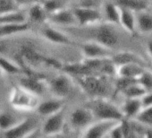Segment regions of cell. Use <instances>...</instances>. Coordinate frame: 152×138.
I'll return each mask as SVG.
<instances>
[{
	"label": "cell",
	"mask_w": 152,
	"mask_h": 138,
	"mask_svg": "<svg viewBox=\"0 0 152 138\" xmlns=\"http://www.w3.org/2000/svg\"><path fill=\"white\" fill-rule=\"evenodd\" d=\"M84 106L91 109L95 120L120 121L124 118L120 108L107 100L105 97L91 98Z\"/></svg>",
	"instance_id": "6da1fadb"
},
{
	"label": "cell",
	"mask_w": 152,
	"mask_h": 138,
	"mask_svg": "<svg viewBox=\"0 0 152 138\" xmlns=\"http://www.w3.org/2000/svg\"><path fill=\"white\" fill-rule=\"evenodd\" d=\"M82 90L91 98L105 97L108 92V85L103 76L99 74H91L73 76Z\"/></svg>",
	"instance_id": "7a4b0ae2"
},
{
	"label": "cell",
	"mask_w": 152,
	"mask_h": 138,
	"mask_svg": "<svg viewBox=\"0 0 152 138\" xmlns=\"http://www.w3.org/2000/svg\"><path fill=\"white\" fill-rule=\"evenodd\" d=\"M9 103L14 109L23 111L36 109L39 104L38 96L28 92L20 85L12 88L9 94Z\"/></svg>",
	"instance_id": "3957f363"
},
{
	"label": "cell",
	"mask_w": 152,
	"mask_h": 138,
	"mask_svg": "<svg viewBox=\"0 0 152 138\" xmlns=\"http://www.w3.org/2000/svg\"><path fill=\"white\" fill-rule=\"evenodd\" d=\"M91 40L99 42L111 49L115 48L120 40V35L115 29V24L111 23H97L92 25Z\"/></svg>",
	"instance_id": "277c9868"
},
{
	"label": "cell",
	"mask_w": 152,
	"mask_h": 138,
	"mask_svg": "<svg viewBox=\"0 0 152 138\" xmlns=\"http://www.w3.org/2000/svg\"><path fill=\"white\" fill-rule=\"evenodd\" d=\"M19 56L23 59V61L27 65L45 64L56 69H61L63 65L56 58L42 55L31 45H23L19 49Z\"/></svg>",
	"instance_id": "5b68a950"
},
{
	"label": "cell",
	"mask_w": 152,
	"mask_h": 138,
	"mask_svg": "<svg viewBox=\"0 0 152 138\" xmlns=\"http://www.w3.org/2000/svg\"><path fill=\"white\" fill-rule=\"evenodd\" d=\"M54 97L64 99L67 97L72 91L73 79L68 74H60L53 77L47 84Z\"/></svg>",
	"instance_id": "8992f818"
},
{
	"label": "cell",
	"mask_w": 152,
	"mask_h": 138,
	"mask_svg": "<svg viewBox=\"0 0 152 138\" xmlns=\"http://www.w3.org/2000/svg\"><path fill=\"white\" fill-rule=\"evenodd\" d=\"M72 12L77 21V24L83 27L99 23L103 19L102 13L99 8L76 7L72 9Z\"/></svg>",
	"instance_id": "52a82bcc"
},
{
	"label": "cell",
	"mask_w": 152,
	"mask_h": 138,
	"mask_svg": "<svg viewBox=\"0 0 152 138\" xmlns=\"http://www.w3.org/2000/svg\"><path fill=\"white\" fill-rule=\"evenodd\" d=\"M37 131V122L31 117L23 118L14 127L2 132L1 135L4 137H29Z\"/></svg>",
	"instance_id": "ba28073f"
},
{
	"label": "cell",
	"mask_w": 152,
	"mask_h": 138,
	"mask_svg": "<svg viewBox=\"0 0 152 138\" xmlns=\"http://www.w3.org/2000/svg\"><path fill=\"white\" fill-rule=\"evenodd\" d=\"M94 121L92 112L85 106L75 109L70 115V124L74 130L77 131L83 132Z\"/></svg>",
	"instance_id": "9c48e42d"
},
{
	"label": "cell",
	"mask_w": 152,
	"mask_h": 138,
	"mask_svg": "<svg viewBox=\"0 0 152 138\" xmlns=\"http://www.w3.org/2000/svg\"><path fill=\"white\" fill-rule=\"evenodd\" d=\"M65 124V117L64 113V109L56 113H54L45 120L42 127L41 133L45 136H54L59 134L63 132Z\"/></svg>",
	"instance_id": "30bf717a"
},
{
	"label": "cell",
	"mask_w": 152,
	"mask_h": 138,
	"mask_svg": "<svg viewBox=\"0 0 152 138\" xmlns=\"http://www.w3.org/2000/svg\"><path fill=\"white\" fill-rule=\"evenodd\" d=\"M81 50L84 58L87 59L111 57V56L113 55V49L94 40H89L82 44Z\"/></svg>",
	"instance_id": "8fae6325"
},
{
	"label": "cell",
	"mask_w": 152,
	"mask_h": 138,
	"mask_svg": "<svg viewBox=\"0 0 152 138\" xmlns=\"http://www.w3.org/2000/svg\"><path fill=\"white\" fill-rule=\"evenodd\" d=\"M117 122L116 120H96L83 131L82 135L91 138L105 137Z\"/></svg>",
	"instance_id": "7c38bea8"
},
{
	"label": "cell",
	"mask_w": 152,
	"mask_h": 138,
	"mask_svg": "<svg viewBox=\"0 0 152 138\" xmlns=\"http://www.w3.org/2000/svg\"><path fill=\"white\" fill-rule=\"evenodd\" d=\"M45 81V77L23 76L19 79V85L28 92L39 96L45 92V89L48 86Z\"/></svg>",
	"instance_id": "4fadbf2b"
},
{
	"label": "cell",
	"mask_w": 152,
	"mask_h": 138,
	"mask_svg": "<svg viewBox=\"0 0 152 138\" xmlns=\"http://www.w3.org/2000/svg\"><path fill=\"white\" fill-rule=\"evenodd\" d=\"M47 22L60 26H73L77 24L72 9H68L67 7L49 14Z\"/></svg>",
	"instance_id": "5bb4252c"
},
{
	"label": "cell",
	"mask_w": 152,
	"mask_h": 138,
	"mask_svg": "<svg viewBox=\"0 0 152 138\" xmlns=\"http://www.w3.org/2000/svg\"><path fill=\"white\" fill-rule=\"evenodd\" d=\"M41 34L47 40L54 44H58V45H73L74 44L73 40H71V38L67 36L65 33L49 25H46L41 29Z\"/></svg>",
	"instance_id": "9a60e30c"
},
{
	"label": "cell",
	"mask_w": 152,
	"mask_h": 138,
	"mask_svg": "<svg viewBox=\"0 0 152 138\" xmlns=\"http://www.w3.org/2000/svg\"><path fill=\"white\" fill-rule=\"evenodd\" d=\"M64 107V99L54 97V98L48 99V100L39 103L36 108V110L40 116L48 117V116L63 109Z\"/></svg>",
	"instance_id": "2e32d148"
},
{
	"label": "cell",
	"mask_w": 152,
	"mask_h": 138,
	"mask_svg": "<svg viewBox=\"0 0 152 138\" xmlns=\"http://www.w3.org/2000/svg\"><path fill=\"white\" fill-rule=\"evenodd\" d=\"M136 31L142 34L152 33V13L147 9L135 12Z\"/></svg>",
	"instance_id": "e0dca14e"
},
{
	"label": "cell",
	"mask_w": 152,
	"mask_h": 138,
	"mask_svg": "<svg viewBox=\"0 0 152 138\" xmlns=\"http://www.w3.org/2000/svg\"><path fill=\"white\" fill-rule=\"evenodd\" d=\"M110 58L112 62L115 65V66L130 63H137L146 66L145 60L137 54L131 51H120L117 53H113Z\"/></svg>",
	"instance_id": "ac0fdd59"
},
{
	"label": "cell",
	"mask_w": 152,
	"mask_h": 138,
	"mask_svg": "<svg viewBox=\"0 0 152 138\" xmlns=\"http://www.w3.org/2000/svg\"><path fill=\"white\" fill-rule=\"evenodd\" d=\"M145 68L147 67L137 63L121 65L116 66V76L117 77L137 79Z\"/></svg>",
	"instance_id": "d6986e66"
},
{
	"label": "cell",
	"mask_w": 152,
	"mask_h": 138,
	"mask_svg": "<svg viewBox=\"0 0 152 138\" xmlns=\"http://www.w3.org/2000/svg\"><path fill=\"white\" fill-rule=\"evenodd\" d=\"M102 7V15L105 21L108 23L118 25L119 24V16H120V10L119 7L113 2L112 0L105 1L101 5Z\"/></svg>",
	"instance_id": "ffe728a7"
},
{
	"label": "cell",
	"mask_w": 152,
	"mask_h": 138,
	"mask_svg": "<svg viewBox=\"0 0 152 138\" xmlns=\"http://www.w3.org/2000/svg\"><path fill=\"white\" fill-rule=\"evenodd\" d=\"M120 16H119V24L130 34H133L136 32L135 25V12L119 7Z\"/></svg>",
	"instance_id": "44dd1931"
},
{
	"label": "cell",
	"mask_w": 152,
	"mask_h": 138,
	"mask_svg": "<svg viewBox=\"0 0 152 138\" xmlns=\"http://www.w3.org/2000/svg\"><path fill=\"white\" fill-rule=\"evenodd\" d=\"M142 109L140 98H132V99H125L120 109L124 115V118H135V117L139 114L140 109Z\"/></svg>",
	"instance_id": "7402d4cb"
},
{
	"label": "cell",
	"mask_w": 152,
	"mask_h": 138,
	"mask_svg": "<svg viewBox=\"0 0 152 138\" xmlns=\"http://www.w3.org/2000/svg\"><path fill=\"white\" fill-rule=\"evenodd\" d=\"M30 28L31 26L28 22L22 23H2L0 24V39L27 32Z\"/></svg>",
	"instance_id": "603a6c76"
},
{
	"label": "cell",
	"mask_w": 152,
	"mask_h": 138,
	"mask_svg": "<svg viewBox=\"0 0 152 138\" xmlns=\"http://www.w3.org/2000/svg\"><path fill=\"white\" fill-rule=\"evenodd\" d=\"M28 18L34 23H45L48 20V14L45 10L42 3L34 2L31 4V7L27 12Z\"/></svg>",
	"instance_id": "cb8c5ba5"
},
{
	"label": "cell",
	"mask_w": 152,
	"mask_h": 138,
	"mask_svg": "<svg viewBox=\"0 0 152 138\" xmlns=\"http://www.w3.org/2000/svg\"><path fill=\"white\" fill-rule=\"evenodd\" d=\"M28 20L27 13L23 10H16L0 15V24L2 23H22Z\"/></svg>",
	"instance_id": "d4e9b609"
},
{
	"label": "cell",
	"mask_w": 152,
	"mask_h": 138,
	"mask_svg": "<svg viewBox=\"0 0 152 138\" xmlns=\"http://www.w3.org/2000/svg\"><path fill=\"white\" fill-rule=\"evenodd\" d=\"M23 118L19 117L15 114L7 111V110H2L0 111V130L2 132L7 131L12 127H14L16 124H18Z\"/></svg>",
	"instance_id": "484cf974"
},
{
	"label": "cell",
	"mask_w": 152,
	"mask_h": 138,
	"mask_svg": "<svg viewBox=\"0 0 152 138\" xmlns=\"http://www.w3.org/2000/svg\"><path fill=\"white\" fill-rule=\"evenodd\" d=\"M118 7L128 8L133 12L147 9L148 6V0H112Z\"/></svg>",
	"instance_id": "4316f807"
},
{
	"label": "cell",
	"mask_w": 152,
	"mask_h": 138,
	"mask_svg": "<svg viewBox=\"0 0 152 138\" xmlns=\"http://www.w3.org/2000/svg\"><path fill=\"white\" fill-rule=\"evenodd\" d=\"M0 69L3 74L9 75H23V71L18 63H15L7 57L0 55Z\"/></svg>",
	"instance_id": "83f0119b"
},
{
	"label": "cell",
	"mask_w": 152,
	"mask_h": 138,
	"mask_svg": "<svg viewBox=\"0 0 152 138\" xmlns=\"http://www.w3.org/2000/svg\"><path fill=\"white\" fill-rule=\"evenodd\" d=\"M146 92L147 91L144 88H142L137 82L130 84L121 92V93L125 97V99L141 98Z\"/></svg>",
	"instance_id": "f1b7e54d"
},
{
	"label": "cell",
	"mask_w": 152,
	"mask_h": 138,
	"mask_svg": "<svg viewBox=\"0 0 152 138\" xmlns=\"http://www.w3.org/2000/svg\"><path fill=\"white\" fill-rule=\"evenodd\" d=\"M47 13L52 14L61 9L66 8L69 0H43L41 2Z\"/></svg>",
	"instance_id": "f546056e"
},
{
	"label": "cell",
	"mask_w": 152,
	"mask_h": 138,
	"mask_svg": "<svg viewBox=\"0 0 152 138\" xmlns=\"http://www.w3.org/2000/svg\"><path fill=\"white\" fill-rule=\"evenodd\" d=\"M137 83L147 92L152 91V73L149 69L145 68L137 78Z\"/></svg>",
	"instance_id": "4dcf8cb0"
},
{
	"label": "cell",
	"mask_w": 152,
	"mask_h": 138,
	"mask_svg": "<svg viewBox=\"0 0 152 138\" xmlns=\"http://www.w3.org/2000/svg\"><path fill=\"white\" fill-rule=\"evenodd\" d=\"M134 119L146 126H152V105L142 108Z\"/></svg>",
	"instance_id": "1f68e13d"
},
{
	"label": "cell",
	"mask_w": 152,
	"mask_h": 138,
	"mask_svg": "<svg viewBox=\"0 0 152 138\" xmlns=\"http://www.w3.org/2000/svg\"><path fill=\"white\" fill-rule=\"evenodd\" d=\"M20 6L12 0H0V15L20 10Z\"/></svg>",
	"instance_id": "d6a6232c"
},
{
	"label": "cell",
	"mask_w": 152,
	"mask_h": 138,
	"mask_svg": "<svg viewBox=\"0 0 152 138\" xmlns=\"http://www.w3.org/2000/svg\"><path fill=\"white\" fill-rule=\"evenodd\" d=\"M107 137H113V138H122V137H124L121 120L118 121V122L111 128V130L108 132V134H107Z\"/></svg>",
	"instance_id": "836d02e7"
},
{
	"label": "cell",
	"mask_w": 152,
	"mask_h": 138,
	"mask_svg": "<svg viewBox=\"0 0 152 138\" xmlns=\"http://www.w3.org/2000/svg\"><path fill=\"white\" fill-rule=\"evenodd\" d=\"M101 0H79L77 7H91V8H99L101 7Z\"/></svg>",
	"instance_id": "e575fe53"
},
{
	"label": "cell",
	"mask_w": 152,
	"mask_h": 138,
	"mask_svg": "<svg viewBox=\"0 0 152 138\" xmlns=\"http://www.w3.org/2000/svg\"><path fill=\"white\" fill-rule=\"evenodd\" d=\"M140 101H141L142 108H145V107H148V106H151L152 105V91L147 92L140 98Z\"/></svg>",
	"instance_id": "d590c367"
},
{
	"label": "cell",
	"mask_w": 152,
	"mask_h": 138,
	"mask_svg": "<svg viewBox=\"0 0 152 138\" xmlns=\"http://www.w3.org/2000/svg\"><path fill=\"white\" fill-rule=\"evenodd\" d=\"M12 1H14L17 5L22 7V6L27 5V4H32V3L36 2V0H12Z\"/></svg>",
	"instance_id": "8d00e7d4"
},
{
	"label": "cell",
	"mask_w": 152,
	"mask_h": 138,
	"mask_svg": "<svg viewBox=\"0 0 152 138\" xmlns=\"http://www.w3.org/2000/svg\"><path fill=\"white\" fill-rule=\"evenodd\" d=\"M146 49H147V53L148 54V56H149L150 58L152 59V39H149V40L147 41Z\"/></svg>",
	"instance_id": "74e56055"
},
{
	"label": "cell",
	"mask_w": 152,
	"mask_h": 138,
	"mask_svg": "<svg viewBox=\"0 0 152 138\" xmlns=\"http://www.w3.org/2000/svg\"><path fill=\"white\" fill-rule=\"evenodd\" d=\"M2 51H3V48H2V47H0V55H1Z\"/></svg>",
	"instance_id": "f35d334b"
},
{
	"label": "cell",
	"mask_w": 152,
	"mask_h": 138,
	"mask_svg": "<svg viewBox=\"0 0 152 138\" xmlns=\"http://www.w3.org/2000/svg\"><path fill=\"white\" fill-rule=\"evenodd\" d=\"M3 74V72H2V70H1V69H0V76H1Z\"/></svg>",
	"instance_id": "ab89813d"
},
{
	"label": "cell",
	"mask_w": 152,
	"mask_h": 138,
	"mask_svg": "<svg viewBox=\"0 0 152 138\" xmlns=\"http://www.w3.org/2000/svg\"><path fill=\"white\" fill-rule=\"evenodd\" d=\"M149 70H150V72H151V73H152V65H151V67H150V68H149Z\"/></svg>",
	"instance_id": "60d3db41"
},
{
	"label": "cell",
	"mask_w": 152,
	"mask_h": 138,
	"mask_svg": "<svg viewBox=\"0 0 152 138\" xmlns=\"http://www.w3.org/2000/svg\"><path fill=\"white\" fill-rule=\"evenodd\" d=\"M149 3H150V5H151V7H152V0H150V1H149Z\"/></svg>",
	"instance_id": "b9f144b4"
}]
</instances>
